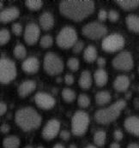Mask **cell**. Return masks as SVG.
Here are the masks:
<instances>
[{
    "label": "cell",
    "instance_id": "22",
    "mask_svg": "<svg viewBox=\"0 0 139 148\" xmlns=\"http://www.w3.org/2000/svg\"><path fill=\"white\" fill-rule=\"evenodd\" d=\"M94 78H95V84L97 85L98 86H104L106 84L107 81H108V75H107V73L102 69H97L95 73V75H94Z\"/></svg>",
    "mask_w": 139,
    "mask_h": 148
},
{
    "label": "cell",
    "instance_id": "49",
    "mask_svg": "<svg viewBox=\"0 0 139 148\" xmlns=\"http://www.w3.org/2000/svg\"><path fill=\"white\" fill-rule=\"evenodd\" d=\"M3 2H2V1H0V10L3 9Z\"/></svg>",
    "mask_w": 139,
    "mask_h": 148
},
{
    "label": "cell",
    "instance_id": "27",
    "mask_svg": "<svg viewBox=\"0 0 139 148\" xmlns=\"http://www.w3.org/2000/svg\"><path fill=\"white\" fill-rule=\"evenodd\" d=\"M106 134L103 130H99L95 132L94 135V141L96 146L98 147H103L106 143Z\"/></svg>",
    "mask_w": 139,
    "mask_h": 148
},
{
    "label": "cell",
    "instance_id": "44",
    "mask_svg": "<svg viewBox=\"0 0 139 148\" xmlns=\"http://www.w3.org/2000/svg\"><path fill=\"white\" fill-rule=\"evenodd\" d=\"M106 59L105 58H100L97 59V64L99 65L100 68H102V67H104L105 65H106Z\"/></svg>",
    "mask_w": 139,
    "mask_h": 148
},
{
    "label": "cell",
    "instance_id": "29",
    "mask_svg": "<svg viewBox=\"0 0 139 148\" xmlns=\"http://www.w3.org/2000/svg\"><path fill=\"white\" fill-rule=\"evenodd\" d=\"M25 5L27 6V8H28V10L36 11L41 9L43 2L40 0H27L25 1Z\"/></svg>",
    "mask_w": 139,
    "mask_h": 148
},
{
    "label": "cell",
    "instance_id": "41",
    "mask_svg": "<svg viewBox=\"0 0 139 148\" xmlns=\"http://www.w3.org/2000/svg\"><path fill=\"white\" fill-rule=\"evenodd\" d=\"M64 82H65L66 84L69 85V86L73 84V82H74V77H73V75H70V74L66 75L64 76Z\"/></svg>",
    "mask_w": 139,
    "mask_h": 148
},
{
    "label": "cell",
    "instance_id": "7",
    "mask_svg": "<svg viewBox=\"0 0 139 148\" xmlns=\"http://www.w3.org/2000/svg\"><path fill=\"white\" fill-rule=\"evenodd\" d=\"M17 76V68L9 58H0V82L9 83Z\"/></svg>",
    "mask_w": 139,
    "mask_h": 148
},
{
    "label": "cell",
    "instance_id": "42",
    "mask_svg": "<svg viewBox=\"0 0 139 148\" xmlns=\"http://www.w3.org/2000/svg\"><path fill=\"white\" fill-rule=\"evenodd\" d=\"M0 130H1V132H2V133H3V134H7V133H9V132H10V125H9V124H7V123H3V124H2V125H1V127H0Z\"/></svg>",
    "mask_w": 139,
    "mask_h": 148
},
{
    "label": "cell",
    "instance_id": "25",
    "mask_svg": "<svg viewBox=\"0 0 139 148\" xmlns=\"http://www.w3.org/2000/svg\"><path fill=\"white\" fill-rule=\"evenodd\" d=\"M111 94L107 91H100L95 95V101L96 104L99 106H104L111 101Z\"/></svg>",
    "mask_w": 139,
    "mask_h": 148
},
{
    "label": "cell",
    "instance_id": "48",
    "mask_svg": "<svg viewBox=\"0 0 139 148\" xmlns=\"http://www.w3.org/2000/svg\"><path fill=\"white\" fill-rule=\"evenodd\" d=\"M69 148H77V147L75 144H71V145L69 146Z\"/></svg>",
    "mask_w": 139,
    "mask_h": 148
},
{
    "label": "cell",
    "instance_id": "2",
    "mask_svg": "<svg viewBox=\"0 0 139 148\" xmlns=\"http://www.w3.org/2000/svg\"><path fill=\"white\" fill-rule=\"evenodd\" d=\"M17 124L23 131H30L40 127L41 116L31 107H25L18 110L15 116Z\"/></svg>",
    "mask_w": 139,
    "mask_h": 148
},
{
    "label": "cell",
    "instance_id": "8",
    "mask_svg": "<svg viewBox=\"0 0 139 148\" xmlns=\"http://www.w3.org/2000/svg\"><path fill=\"white\" fill-rule=\"evenodd\" d=\"M82 34L90 40H99L104 37L106 33V27L100 22H89L82 27Z\"/></svg>",
    "mask_w": 139,
    "mask_h": 148
},
{
    "label": "cell",
    "instance_id": "6",
    "mask_svg": "<svg viewBox=\"0 0 139 148\" xmlns=\"http://www.w3.org/2000/svg\"><path fill=\"white\" fill-rule=\"evenodd\" d=\"M89 115L82 110L77 111L71 119V131L73 134L81 136L84 134L89 127Z\"/></svg>",
    "mask_w": 139,
    "mask_h": 148
},
{
    "label": "cell",
    "instance_id": "47",
    "mask_svg": "<svg viewBox=\"0 0 139 148\" xmlns=\"http://www.w3.org/2000/svg\"><path fill=\"white\" fill-rule=\"evenodd\" d=\"M53 148H65L62 144H56Z\"/></svg>",
    "mask_w": 139,
    "mask_h": 148
},
{
    "label": "cell",
    "instance_id": "46",
    "mask_svg": "<svg viewBox=\"0 0 139 148\" xmlns=\"http://www.w3.org/2000/svg\"><path fill=\"white\" fill-rule=\"evenodd\" d=\"M127 148H139V147L137 143H131V144L127 147Z\"/></svg>",
    "mask_w": 139,
    "mask_h": 148
},
{
    "label": "cell",
    "instance_id": "51",
    "mask_svg": "<svg viewBox=\"0 0 139 148\" xmlns=\"http://www.w3.org/2000/svg\"><path fill=\"white\" fill-rule=\"evenodd\" d=\"M24 148H33L32 147H30V146H27V147H25Z\"/></svg>",
    "mask_w": 139,
    "mask_h": 148
},
{
    "label": "cell",
    "instance_id": "4",
    "mask_svg": "<svg viewBox=\"0 0 139 148\" xmlns=\"http://www.w3.org/2000/svg\"><path fill=\"white\" fill-rule=\"evenodd\" d=\"M77 41V34L75 28L72 27L67 26L61 29L57 39L56 42L58 46L63 49L71 48Z\"/></svg>",
    "mask_w": 139,
    "mask_h": 148
},
{
    "label": "cell",
    "instance_id": "35",
    "mask_svg": "<svg viewBox=\"0 0 139 148\" xmlns=\"http://www.w3.org/2000/svg\"><path fill=\"white\" fill-rule=\"evenodd\" d=\"M107 17H108V19H109L111 21H113V22H116V21H119V14L117 12V11H116V10H110V11L108 12V14H107Z\"/></svg>",
    "mask_w": 139,
    "mask_h": 148
},
{
    "label": "cell",
    "instance_id": "28",
    "mask_svg": "<svg viewBox=\"0 0 139 148\" xmlns=\"http://www.w3.org/2000/svg\"><path fill=\"white\" fill-rule=\"evenodd\" d=\"M62 98L67 103H71L76 99V93L70 88H64L62 91Z\"/></svg>",
    "mask_w": 139,
    "mask_h": 148
},
{
    "label": "cell",
    "instance_id": "15",
    "mask_svg": "<svg viewBox=\"0 0 139 148\" xmlns=\"http://www.w3.org/2000/svg\"><path fill=\"white\" fill-rule=\"evenodd\" d=\"M21 68L24 72L28 74H35L38 71L40 68V62L38 58L35 57H31L27 58L21 65Z\"/></svg>",
    "mask_w": 139,
    "mask_h": 148
},
{
    "label": "cell",
    "instance_id": "20",
    "mask_svg": "<svg viewBox=\"0 0 139 148\" xmlns=\"http://www.w3.org/2000/svg\"><path fill=\"white\" fill-rule=\"evenodd\" d=\"M125 22L128 29L133 33L139 32V18L136 15H129L125 18Z\"/></svg>",
    "mask_w": 139,
    "mask_h": 148
},
{
    "label": "cell",
    "instance_id": "38",
    "mask_svg": "<svg viewBox=\"0 0 139 148\" xmlns=\"http://www.w3.org/2000/svg\"><path fill=\"white\" fill-rule=\"evenodd\" d=\"M98 19L100 21H105L107 19V12L104 10H100L98 13Z\"/></svg>",
    "mask_w": 139,
    "mask_h": 148
},
{
    "label": "cell",
    "instance_id": "43",
    "mask_svg": "<svg viewBox=\"0 0 139 148\" xmlns=\"http://www.w3.org/2000/svg\"><path fill=\"white\" fill-rule=\"evenodd\" d=\"M7 110V106L3 102H0V116H3Z\"/></svg>",
    "mask_w": 139,
    "mask_h": 148
},
{
    "label": "cell",
    "instance_id": "17",
    "mask_svg": "<svg viewBox=\"0 0 139 148\" xmlns=\"http://www.w3.org/2000/svg\"><path fill=\"white\" fill-rule=\"evenodd\" d=\"M36 88V83L34 81H25L18 87V94L21 97H26L33 92Z\"/></svg>",
    "mask_w": 139,
    "mask_h": 148
},
{
    "label": "cell",
    "instance_id": "16",
    "mask_svg": "<svg viewBox=\"0 0 139 148\" xmlns=\"http://www.w3.org/2000/svg\"><path fill=\"white\" fill-rule=\"evenodd\" d=\"M125 129L131 134L138 136L139 135V119L138 116H129L124 121Z\"/></svg>",
    "mask_w": 139,
    "mask_h": 148
},
{
    "label": "cell",
    "instance_id": "24",
    "mask_svg": "<svg viewBox=\"0 0 139 148\" xmlns=\"http://www.w3.org/2000/svg\"><path fill=\"white\" fill-rule=\"evenodd\" d=\"M84 60L88 63H92L97 58V51L96 48L93 45H89L83 53Z\"/></svg>",
    "mask_w": 139,
    "mask_h": 148
},
{
    "label": "cell",
    "instance_id": "32",
    "mask_svg": "<svg viewBox=\"0 0 139 148\" xmlns=\"http://www.w3.org/2000/svg\"><path fill=\"white\" fill-rule=\"evenodd\" d=\"M10 40V34L7 29L0 30V45H3L9 42Z\"/></svg>",
    "mask_w": 139,
    "mask_h": 148
},
{
    "label": "cell",
    "instance_id": "37",
    "mask_svg": "<svg viewBox=\"0 0 139 148\" xmlns=\"http://www.w3.org/2000/svg\"><path fill=\"white\" fill-rule=\"evenodd\" d=\"M12 32L14 33V34L19 36L22 33V27L20 23H14L12 25Z\"/></svg>",
    "mask_w": 139,
    "mask_h": 148
},
{
    "label": "cell",
    "instance_id": "14",
    "mask_svg": "<svg viewBox=\"0 0 139 148\" xmlns=\"http://www.w3.org/2000/svg\"><path fill=\"white\" fill-rule=\"evenodd\" d=\"M20 16V11L16 7H10L3 10L0 12V22L8 23L18 18Z\"/></svg>",
    "mask_w": 139,
    "mask_h": 148
},
{
    "label": "cell",
    "instance_id": "26",
    "mask_svg": "<svg viewBox=\"0 0 139 148\" xmlns=\"http://www.w3.org/2000/svg\"><path fill=\"white\" fill-rule=\"evenodd\" d=\"M3 148H18L20 146V140L15 135L6 137L3 141Z\"/></svg>",
    "mask_w": 139,
    "mask_h": 148
},
{
    "label": "cell",
    "instance_id": "45",
    "mask_svg": "<svg viewBox=\"0 0 139 148\" xmlns=\"http://www.w3.org/2000/svg\"><path fill=\"white\" fill-rule=\"evenodd\" d=\"M109 148H120V145H119V143H117V142H113V143H112L110 145V147Z\"/></svg>",
    "mask_w": 139,
    "mask_h": 148
},
{
    "label": "cell",
    "instance_id": "30",
    "mask_svg": "<svg viewBox=\"0 0 139 148\" xmlns=\"http://www.w3.org/2000/svg\"><path fill=\"white\" fill-rule=\"evenodd\" d=\"M26 55H27V51L24 45H22L21 44L17 45L16 47L14 48V56L18 59H23L26 57Z\"/></svg>",
    "mask_w": 139,
    "mask_h": 148
},
{
    "label": "cell",
    "instance_id": "34",
    "mask_svg": "<svg viewBox=\"0 0 139 148\" xmlns=\"http://www.w3.org/2000/svg\"><path fill=\"white\" fill-rule=\"evenodd\" d=\"M67 65L69 67L70 69H71L72 71H77L79 69V60L76 58H71L68 60Z\"/></svg>",
    "mask_w": 139,
    "mask_h": 148
},
{
    "label": "cell",
    "instance_id": "9",
    "mask_svg": "<svg viewBox=\"0 0 139 148\" xmlns=\"http://www.w3.org/2000/svg\"><path fill=\"white\" fill-rule=\"evenodd\" d=\"M124 45V39L119 34L106 36L102 41V49L106 52H116Z\"/></svg>",
    "mask_w": 139,
    "mask_h": 148
},
{
    "label": "cell",
    "instance_id": "19",
    "mask_svg": "<svg viewBox=\"0 0 139 148\" xmlns=\"http://www.w3.org/2000/svg\"><path fill=\"white\" fill-rule=\"evenodd\" d=\"M130 86V79L126 75H119L113 82V87L118 92H124Z\"/></svg>",
    "mask_w": 139,
    "mask_h": 148
},
{
    "label": "cell",
    "instance_id": "36",
    "mask_svg": "<svg viewBox=\"0 0 139 148\" xmlns=\"http://www.w3.org/2000/svg\"><path fill=\"white\" fill-rule=\"evenodd\" d=\"M83 47H84V43L82 41H77V43L72 46V48H73L72 51L74 53L78 54L83 50Z\"/></svg>",
    "mask_w": 139,
    "mask_h": 148
},
{
    "label": "cell",
    "instance_id": "33",
    "mask_svg": "<svg viewBox=\"0 0 139 148\" xmlns=\"http://www.w3.org/2000/svg\"><path fill=\"white\" fill-rule=\"evenodd\" d=\"M53 40L50 35H45L40 39V46L42 48H49L53 45Z\"/></svg>",
    "mask_w": 139,
    "mask_h": 148
},
{
    "label": "cell",
    "instance_id": "52",
    "mask_svg": "<svg viewBox=\"0 0 139 148\" xmlns=\"http://www.w3.org/2000/svg\"><path fill=\"white\" fill-rule=\"evenodd\" d=\"M37 148H44V147H38Z\"/></svg>",
    "mask_w": 139,
    "mask_h": 148
},
{
    "label": "cell",
    "instance_id": "31",
    "mask_svg": "<svg viewBox=\"0 0 139 148\" xmlns=\"http://www.w3.org/2000/svg\"><path fill=\"white\" fill-rule=\"evenodd\" d=\"M77 103H78V106L80 107L87 108L90 105V99L86 94H80L78 99H77Z\"/></svg>",
    "mask_w": 139,
    "mask_h": 148
},
{
    "label": "cell",
    "instance_id": "39",
    "mask_svg": "<svg viewBox=\"0 0 139 148\" xmlns=\"http://www.w3.org/2000/svg\"><path fill=\"white\" fill-rule=\"evenodd\" d=\"M60 138L64 140H68L71 138V133L67 130H63L60 132Z\"/></svg>",
    "mask_w": 139,
    "mask_h": 148
},
{
    "label": "cell",
    "instance_id": "11",
    "mask_svg": "<svg viewBox=\"0 0 139 148\" xmlns=\"http://www.w3.org/2000/svg\"><path fill=\"white\" fill-rule=\"evenodd\" d=\"M40 27L36 23L30 22L26 26L24 32V40L29 45L36 44L40 38Z\"/></svg>",
    "mask_w": 139,
    "mask_h": 148
},
{
    "label": "cell",
    "instance_id": "10",
    "mask_svg": "<svg viewBox=\"0 0 139 148\" xmlns=\"http://www.w3.org/2000/svg\"><path fill=\"white\" fill-rule=\"evenodd\" d=\"M112 64L114 69L123 71H129L132 69L134 66L132 56L128 51L120 52L113 58Z\"/></svg>",
    "mask_w": 139,
    "mask_h": 148
},
{
    "label": "cell",
    "instance_id": "23",
    "mask_svg": "<svg viewBox=\"0 0 139 148\" xmlns=\"http://www.w3.org/2000/svg\"><path fill=\"white\" fill-rule=\"evenodd\" d=\"M115 2L124 10H132L138 8L139 5V1L138 0H117Z\"/></svg>",
    "mask_w": 139,
    "mask_h": 148
},
{
    "label": "cell",
    "instance_id": "50",
    "mask_svg": "<svg viewBox=\"0 0 139 148\" xmlns=\"http://www.w3.org/2000/svg\"><path fill=\"white\" fill-rule=\"evenodd\" d=\"M85 148H96L95 146H93V145H89V146H88V147H86Z\"/></svg>",
    "mask_w": 139,
    "mask_h": 148
},
{
    "label": "cell",
    "instance_id": "12",
    "mask_svg": "<svg viewBox=\"0 0 139 148\" xmlns=\"http://www.w3.org/2000/svg\"><path fill=\"white\" fill-rule=\"evenodd\" d=\"M60 123L57 119L50 120L42 130V136L44 139L50 140L54 139L59 133Z\"/></svg>",
    "mask_w": 139,
    "mask_h": 148
},
{
    "label": "cell",
    "instance_id": "40",
    "mask_svg": "<svg viewBox=\"0 0 139 148\" xmlns=\"http://www.w3.org/2000/svg\"><path fill=\"white\" fill-rule=\"evenodd\" d=\"M123 133L120 129H116L113 133V137L117 141H120L123 139Z\"/></svg>",
    "mask_w": 139,
    "mask_h": 148
},
{
    "label": "cell",
    "instance_id": "5",
    "mask_svg": "<svg viewBox=\"0 0 139 148\" xmlns=\"http://www.w3.org/2000/svg\"><path fill=\"white\" fill-rule=\"evenodd\" d=\"M43 67L48 75H57L63 72L64 63L58 55L53 52H48L44 58Z\"/></svg>",
    "mask_w": 139,
    "mask_h": 148
},
{
    "label": "cell",
    "instance_id": "1",
    "mask_svg": "<svg viewBox=\"0 0 139 148\" xmlns=\"http://www.w3.org/2000/svg\"><path fill=\"white\" fill-rule=\"evenodd\" d=\"M95 10V2L91 0H64L59 3L60 13L72 21L87 18Z\"/></svg>",
    "mask_w": 139,
    "mask_h": 148
},
{
    "label": "cell",
    "instance_id": "18",
    "mask_svg": "<svg viewBox=\"0 0 139 148\" xmlns=\"http://www.w3.org/2000/svg\"><path fill=\"white\" fill-rule=\"evenodd\" d=\"M40 25L43 30L48 31L54 25V18L49 12H44L40 17Z\"/></svg>",
    "mask_w": 139,
    "mask_h": 148
},
{
    "label": "cell",
    "instance_id": "21",
    "mask_svg": "<svg viewBox=\"0 0 139 148\" xmlns=\"http://www.w3.org/2000/svg\"><path fill=\"white\" fill-rule=\"evenodd\" d=\"M92 82H93V79H92V75H91L90 72L88 70L83 71L80 76L79 81H78L80 86L82 89H89L92 86Z\"/></svg>",
    "mask_w": 139,
    "mask_h": 148
},
{
    "label": "cell",
    "instance_id": "13",
    "mask_svg": "<svg viewBox=\"0 0 139 148\" xmlns=\"http://www.w3.org/2000/svg\"><path fill=\"white\" fill-rule=\"evenodd\" d=\"M35 100L38 107L43 110H50L55 106L54 98L46 92H38L35 97Z\"/></svg>",
    "mask_w": 139,
    "mask_h": 148
},
{
    "label": "cell",
    "instance_id": "3",
    "mask_svg": "<svg viewBox=\"0 0 139 148\" xmlns=\"http://www.w3.org/2000/svg\"><path fill=\"white\" fill-rule=\"evenodd\" d=\"M125 106V101L119 99L109 107L97 110L95 114V119L100 124H108L119 117Z\"/></svg>",
    "mask_w": 139,
    "mask_h": 148
}]
</instances>
